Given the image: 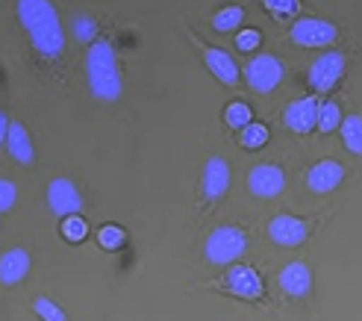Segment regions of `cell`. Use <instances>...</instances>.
<instances>
[{
    "label": "cell",
    "mask_w": 362,
    "mask_h": 321,
    "mask_svg": "<svg viewBox=\"0 0 362 321\" xmlns=\"http://www.w3.org/2000/svg\"><path fill=\"white\" fill-rule=\"evenodd\" d=\"M310 286H313V274H310V269H306L303 262H288L286 269L280 272V289L286 295L300 298V295L310 292Z\"/></svg>",
    "instance_id": "2e32d148"
},
{
    "label": "cell",
    "mask_w": 362,
    "mask_h": 321,
    "mask_svg": "<svg viewBox=\"0 0 362 321\" xmlns=\"http://www.w3.org/2000/svg\"><path fill=\"white\" fill-rule=\"evenodd\" d=\"M33 310L39 313L45 321H65V313H62V307H57V304H53L50 298H35Z\"/></svg>",
    "instance_id": "d4e9b609"
},
{
    "label": "cell",
    "mask_w": 362,
    "mask_h": 321,
    "mask_svg": "<svg viewBox=\"0 0 362 321\" xmlns=\"http://www.w3.org/2000/svg\"><path fill=\"white\" fill-rule=\"evenodd\" d=\"M204 62L212 71V77H218L224 86L239 83V65L224 47H204Z\"/></svg>",
    "instance_id": "4fadbf2b"
},
{
    "label": "cell",
    "mask_w": 362,
    "mask_h": 321,
    "mask_svg": "<svg viewBox=\"0 0 362 321\" xmlns=\"http://www.w3.org/2000/svg\"><path fill=\"white\" fill-rule=\"evenodd\" d=\"M245 77H247V86L253 88V92L268 95V92H274V88L280 86V80H283V65H280V59L262 53V57L250 59Z\"/></svg>",
    "instance_id": "5b68a950"
},
{
    "label": "cell",
    "mask_w": 362,
    "mask_h": 321,
    "mask_svg": "<svg viewBox=\"0 0 362 321\" xmlns=\"http://www.w3.org/2000/svg\"><path fill=\"white\" fill-rule=\"evenodd\" d=\"M9 118L4 115V112H0V145H4V141H6V136H9Z\"/></svg>",
    "instance_id": "f546056e"
},
{
    "label": "cell",
    "mask_w": 362,
    "mask_h": 321,
    "mask_svg": "<svg viewBox=\"0 0 362 321\" xmlns=\"http://www.w3.org/2000/svg\"><path fill=\"white\" fill-rule=\"evenodd\" d=\"M242 18H245L242 6H224V9L218 12V15L212 18V27L218 30V33H233V30H239Z\"/></svg>",
    "instance_id": "ffe728a7"
},
{
    "label": "cell",
    "mask_w": 362,
    "mask_h": 321,
    "mask_svg": "<svg viewBox=\"0 0 362 321\" xmlns=\"http://www.w3.org/2000/svg\"><path fill=\"white\" fill-rule=\"evenodd\" d=\"M345 180V168H341L336 159H321L310 168L306 174V186H310L315 194H330L333 189H339V183Z\"/></svg>",
    "instance_id": "30bf717a"
},
{
    "label": "cell",
    "mask_w": 362,
    "mask_h": 321,
    "mask_svg": "<svg viewBox=\"0 0 362 321\" xmlns=\"http://www.w3.org/2000/svg\"><path fill=\"white\" fill-rule=\"evenodd\" d=\"M283 186H286V174H283L280 165H268V163H262V165L253 168L250 177H247V189H250V194H253V198H262V201L277 198V194L283 192Z\"/></svg>",
    "instance_id": "52a82bcc"
},
{
    "label": "cell",
    "mask_w": 362,
    "mask_h": 321,
    "mask_svg": "<svg viewBox=\"0 0 362 321\" xmlns=\"http://www.w3.org/2000/svg\"><path fill=\"white\" fill-rule=\"evenodd\" d=\"M341 74H345V57H341L339 50L321 53L310 68V86L315 88V92H330Z\"/></svg>",
    "instance_id": "8992f818"
},
{
    "label": "cell",
    "mask_w": 362,
    "mask_h": 321,
    "mask_svg": "<svg viewBox=\"0 0 362 321\" xmlns=\"http://www.w3.org/2000/svg\"><path fill=\"white\" fill-rule=\"evenodd\" d=\"M306 233H310L306 221H300L295 216H277V218H271V224H268L271 242L280 245V247H300L306 242Z\"/></svg>",
    "instance_id": "9c48e42d"
},
{
    "label": "cell",
    "mask_w": 362,
    "mask_h": 321,
    "mask_svg": "<svg viewBox=\"0 0 362 321\" xmlns=\"http://www.w3.org/2000/svg\"><path fill=\"white\" fill-rule=\"evenodd\" d=\"M18 21L27 30L33 47L47 59H59L65 50V33L50 0H18Z\"/></svg>",
    "instance_id": "6da1fadb"
},
{
    "label": "cell",
    "mask_w": 362,
    "mask_h": 321,
    "mask_svg": "<svg viewBox=\"0 0 362 321\" xmlns=\"http://www.w3.org/2000/svg\"><path fill=\"white\" fill-rule=\"evenodd\" d=\"M341 141H345V148L351 153L362 156V118L359 115L341 118Z\"/></svg>",
    "instance_id": "ac0fdd59"
},
{
    "label": "cell",
    "mask_w": 362,
    "mask_h": 321,
    "mask_svg": "<svg viewBox=\"0 0 362 321\" xmlns=\"http://www.w3.org/2000/svg\"><path fill=\"white\" fill-rule=\"evenodd\" d=\"M47 206L53 216H71V212H83V194L77 192V186L59 177V180L47 183Z\"/></svg>",
    "instance_id": "ba28073f"
},
{
    "label": "cell",
    "mask_w": 362,
    "mask_h": 321,
    "mask_svg": "<svg viewBox=\"0 0 362 321\" xmlns=\"http://www.w3.org/2000/svg\"><path fill=\"white\" fill-rule=\"evenodd\" d=\"M98 239H100V247H106V251H118V247L127 242L124 230H121V227H115V224H106V227H100Z\"/></svg>",
    "instance_id": "cb8c5ba5"
},
{
    "label": "cell",
    "mask_w": 362,
    "mask_h": 321,
    "mask_svg": "<svg viewBox=\"0 0 362 321\" xmlns=\"http://www.w3.org/2000/svg\"><path fill=\"white\" fill-rule=\"evenodd\" d=\"M318 130L321 133H333L339 124H341V110H339V103H333V100H324L321 106H318Z\"/></svg>",
    "instance_id": "d6986e66"
},
{
    "label": "cell",
    "mask_w": 362,
    "mask_h": 321,
    "mask_svg": "<svg viewBox=\"0 0 362 321\" xmlns=\"http://www.w3.org/2000/svg\"><path fill=\"white\" fill-rule=\"evenodd\" d=\"M15 201H18V189H15V183H12V180H4V177H0V212H9V209L15 206Z\"/></svg>",
    "instance_id": "4316f807"
},
{
    "label": "cell",
    "mask_w": 362,
    "mask_h": 321,
    "mask_svg": "<svg viewBox=\"0 0 362 321\" xmlns=\"http://www.w3.org/2000/svg\"><path fill=\"white\" fill-rule=\"evenodd\" d=\"M6 148H9V156L15 159V163L21 165H33L35 159V148H33V139L27 133L24 124H9V136H6Z\"/></svg>",
    "instance_id": "e0dca14e"
},
{
    "label": "cell",
    "mask_w": 362,
    "mask_h": 321,
    "mask_svg": "<svg viewBox=\"0 0 362 321\" xmlns=\"http://www.w3.org/2000/svg\"><path fill=\"white\" fill-rule=\"evenodd\" d=\"M30 254L24 247H12L0 257V283L4 286H15V283H21L27 274H30Z\"/></svg>",
    "instance_id": "9a60e30c"
},
{
    "label": "cell",
    "mask_w": 362,
    "mask_h": 321,
    "mask_svg": "<svg viewBox=\"0 0 362 321\" xmlns=\"http://www.w3.org/2000/svg\"><path fill=\"white\" fill-rule=\"evenodd\" d=\"M250 118H253V112H250V106L247 103H242V100H236V103H230L227 110H224V121L230 124L233 130H242V127H247L250 124Z\"/></svg>",
    "instance_id": "7402d4cb"
},
{
    "label": "cell",
    "mask_w": 362,
    "mask_h": 321,
    "mask_svg": "<svg viewBox=\"0 0 362 321\" xmlns=\"http://www.w3.org/2000/svg\"><path fill=\"white\" fill-rule=\"evenodd\" d=\"M339 39V30L321 18H300L292 24V42L300 47H327Z\"/></svg>",
    "instance_id": "277c9868"
},
{
    "label": "cell",
    "mask_w": 362,
    "mask_h": 321,
    "mask_svg": "<svg viewBox=\"0 0 362 321\" xmlns=\"http://www.w3.org/2000/svg\"><path fill=\"white\" fill-rule=\"evenodd\" d=\"M265 141H268V127L265 124H247V127H242V148L247 151H259L265 148Z\"/></svg>",
    "instance_id": "44dd1931"
},
{
    "label": "cell",
    "mask_w": 362,
    "mask_h": 321,
    "mask_svg": "<svg viewBox=\"0 0 362 321\" xmlns=\"http://www.w3.org/2000/svg\"><path fill=\"white\" fill-rule=\"evenodd\" d=\"M283 121H286V127L292 130V133H310L315 127V121H318V103H315V98L295 100L283 112Z\"/></svg>",
    "instance_id": "7c38bea8"
},
{
    "label": "cell",
    "mask_w": 362,
    "mask_h": 321,
    "mask_svg": "<svg viewBox=\"0 0 362 321\" xmlns=\"http://www.w3.org/2000/svg\"><path fill=\"white\" fill-rule=\"evenodd\" d=\"M259 42H262L259 30H245V33H239V35H236V47H239V50H245V53L257 50V47H259Z\"/></svg>",
    "instance_id": "83f0119b"
},
{
    "label": "cell",
    "mask_w": 362,
    "mask_h": 321,
    "mask_svg": "<svg viewBox=\"0 0 362 321\" xmlns=\"http://www.w3.org/2000/svg\"><path fill=\"white\" fill-rule=\"evenodd\" d=\"M86 233H88V224L80 218V212H71V216H65V221H62V236H65L68 242H83Z\"/></svg>",
    "instance_id": "603a6c76"
},
{
    "label": "cell",
    "mask_w": 362,
    "mask_h": 321,
    "mask_svg": "<svg viewBox=\"0 0 362 321\" xmlns=\"http://www.w3.org/2000/svg\"><path fill=\"white\" fill-rule=\"evenodd\" d=\"M74 33H77V39L80 42H92L95 39V21H92V18H77V21H74Z\"/></svg>",
    "instance_id": "f1b7e54d"
},
{
    "label": "cell",
    "mask_w": 362,
    "mask_h": 321,
    "mask_svg": "<svg viewBox=\"0 0 362 321\" xmlns=\"http://www.w3.org/2000/svg\"><path fill=\"white\" fill-rule=\"evenodd\" d=\"M86 71H88V86H92V95L98 100L112 103V100L121 98L124 86H121V74H118L115 50H112L110 42H95L92 47H88Z\"/></svg>",
    "instance_id": "7a4b0ae2"
},
{
    "label": "cell",
    "mask_w": 362,
    "mask_h": 321,
    "mask_svg": "<svg viewBox=\"0 0 362 321\" xmlns=\"http://www.w3.org/2000/svg\"><path fill=\"white\" fill-rule=\"evenodd\" d=\"M247 251V236L239 227H218L206 239V259L212 265H230Z\"/></svg>",
    "instance_id": "3957f363"
},
{
    "label": "cell",
    "mask_w": 362,
    "mask_h": 321,
    "mask_svg": "<svg viewBox=\"0 0 362 321\" xmlns=\"http://www.w3.org/2000/svg\"><path fill=\"white\" fill-rule=\"evenodd\" d=\"M262 4H265L268 12H274V15H280V18L295 15V12L300 9V0H262Z\"/></svg>",
    "instance_id": "484cf974"
},
{
    "label": "cell",
    "mask_w": 362,
    "mask_h": 321,
    "mask_svg": "<svg viewBox=\"0 0 362 321\" xmlns=\"http://www.w3.org/2000/svg\"><path fill=\"white\" fill-rule=\"evenodd\" d=\"M204 198L206 201H218L221 194L230 189V163L221 156H209V163L204 168Z\"/></svg>",
    "instance_id": "8fae6325"
},
{
    "label": "cell",
    "mask_w": 362,
    "mask_h": 321,
    "mask_svg": "<svg viewBox=\"0 0 362 321\" xmlns=\"http://www.w3.org/2000/svg\"><path fill=\"white\" fill-rule=\"evenodd\" d=\"M227 289L239 298H247V300H257L262 295V280L259 274L250 269V265H236L230 274H227Z\"/></svg>",
    "instance_id": "5bb4252c"
}]
</instances>
